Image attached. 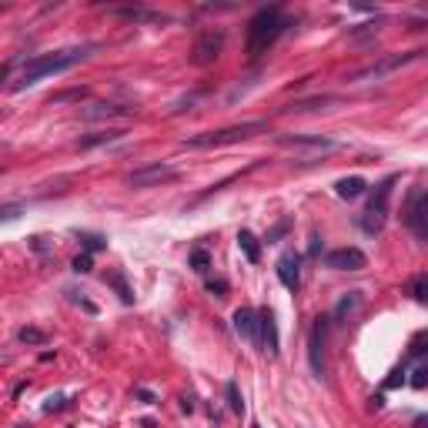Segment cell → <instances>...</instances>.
Segmentation results:
<instances>
[{
  "instance_id": "obj_25",
  "label": "cell",
  "mask_w": 428,
  "mask_h": 428,
  "mask_svg": "<svg viewBox=\"0 0 428 428\" xmlns=\"http://www.w3.org/2000/svg\"><path fill=\"white\" fill-rule=\"evenodd\" d=\"M17 338L24 341V345H44V341H47V335H44L40 328H20Z\"/></svg>"
},
{
  "instance_id": "obj_28",
  "label": "cell",
  "mask_w": 428,
  "mask_h": 428,
  "mask_svg": "<svg viewBox=\"0 0 428 428\" xmlns=\"http://www.w3.org/2000/svg\"><path fill=\"white\" fill-rule=\"evenodd\" d=\"M71 268H74L77 275H87V271H91V268H94V258H91V255H87V251H84V255H77V258L71 261Z\"/></svg>"
},
{
  "instance_id": "obj_30",
  "label": "cell",
  "mask_w": 428,
  "mask_h": 428,
  "mask_svg": "<svg viewBox=\"0 0 428 428\" xmlns=\"http://www.w3.org/2000/svg\"><path fill=\"white\" fill-rule=\"evenodd\" d=\"M425 382H428V368L418 365V368L411 372V388H425Z\"/></svg>"
},
{
  "instance_id": "obj_23",
  "label": "cell",
  "mask_w": 428,
  "mask_h": 428,
  "mask_svg": "<svg viewBox=\"0 0 428 428\" xmlns=\"http://www.w3.org/2000/svg\"><path fill=\"white\" fill-rule=\"evenodd\" d=\"M224 391H228V405H231V411H234V415H241V411H244V398H241V391H238V385H234V382H228V385H224Z\"/></svg>"
},
{
  "instance_id": "obj_35",
  "label": "cell",
  "mask_w": 428,
  "mask_h": 428,
  "mask_svg": "<svg viewBox=\"0 0 428 428\" xmlns=\"http://www.w3.org/2000/svg\"><path fill=\"white\" fill-rule=\"evenodd\" d=\"M422 345H425V335H415V341H411V354H422V352H425Z\"/></svg>"
},
{
  "instance_id": "obj_38",
  "label": "cell",
  "mask_w": 428,
  "mask_h": 428,
  "mask_svg": "<svg viewBox=\"0 0 428 428\" xmlns=\"http://www.w3.org/2000/svg\"><path fill=\"white\" fill-rule=\"evenodd\" d=\"M7 74H10V64H0V84L7 80Z\"/></svg>"
},
{
  "instance_id": "obj_36",
  "label": "cell",
  "mask_w": 428,
  "mask_h": 428,
  "mask_svg": "<svg viewBox=\"0 0 428 428\" xmlns=\"http://www.w3.org/2000/svg\"><path fill=\"white\" fill-rule=\"evenodd\" d=\"M137 398H141V402H144V405H154V402H157V398H154V395H151V391H144V388H137Z\"/></svg>"
},
{
  "instance_id": "obj_39",
  "label": "cell",
  "mask_w": 428,
  "mask_h": 428,
  "mask_svg": "<svg viewBox=\"0 0 428 428\" xmlns=\"http://www.w3.org/2000/svg\"><path fill=\"white\" fill-rule=\"evenodd\" d=\"M17 428H31V425H17Z\"/></svg>"
},
{
  "instance_id": "obj_16",
  "label": "cell",
  "mask_w": 428,
  "mask_h": 428,
  "mask_svg": "<svg viewBox=\"0 0 428 428\" xmlns=\"http://www.w3.org/2000/svg\"><path fill=\"white\" fill-rule=\"evenodd\" d=\"M238 248H241V251H244V258L251 261V264H255V261H261L258 238H255V234H251L248 228H241V231H238Z\"/></svg>"
},
{
  "instance_id": "obj_14",
  "label": "cell",
  "mask_w": 428,
  "mask_h": 428,
  "mask_svg": "<svg viewBox=\"0 0 428 428\" xmlns=\"http://www.w3.org/2000/svg\"><path fill=\"white\" fill-rule=\"evenodd\" d=\"M231 321H234V332H238L241 338L258 341V311H255V308H238Z\"/></svg>"
},
{
  "instance_id": "obj_7",
  "label": "cell",
  "mask_w": 428,
  "mask_h": 428,
  "mask_svg": "<svg viewBox=\"0 0 428 428\" xmlns=\"http://www.w3.org/2000/svg\"><path fill=\"white\" fill-rule=\"evenodd\" d=\"M221 47H224V31H205L191 47V64H198V67L214 64L221 57Z\"/></svg>"
},
{
  "instance_id": "obj_21",
  "label": "cell",
  "mask_w": 428,
  "mask_h": 428,
  "mask_svg": "<svg viewBox=\"0 0 428 428\" xmlns=\"http://www.w3.org/2000/svg\"><path fill=\"white\" fill-rule=\"evenodd\" d=\"M117 114H128V108H114V104H91V108H84V117H117Z\"/></svg>"
},
{
  "instance_id": "obj_6",
  "label": "cell",
  "mask_w": 428,
  "mask_h": 428,
  "mask_svg": "<svg viewBox=\"0 0 428 428\" xmlns=\"http://www.w3.org/2000/svg\"><path fill=\"white\" fill-rule=\"evenodd\" d=\"M328 325H332V318L321 315V318H315V325L308 332V361H311V372L318 378H325V338H328Z\"/></svg>"
},
{
  "instance_id": "obj_40",
  "label": "cell",
  "mask_w": 428,
  "mask_h": 428,
  "mask_svg": "<svg viewBox=\"0 0 428 428\" xmlns=\"http://www.w3.org/2000/svg\"><path fill=\"white\" fill-rule=\"evenodd\" d=\"M0 117H3V108H0Z\"/></svg>"
},
{
  "instance_id": "obj_4",
  "label": "cell",
  "mask_w": 428,
  "mask_h": 428,
  "mask_svg": "<svg viewBox=\"0 0 428 428\" xmlns=\"http://www.w3.org/2000/svg\"><path fill=\"white\" fill-rule=\"evenodd\" d=\"M391 185H395V178H385L382 185L375 187V194L368 198L365 214L358 218V224H361L368 234H378V231L385 228V218H388V201H391Z\"/></svg>"
},
{
  "instance_id": "obj_29",
  "label": "cell",
  "mask_w": 428,
  "mask_h": 428,
  "mask_svg": "<svg viewBox=\"0 0 428 428\" xmlns=\"http://www.w3.org/2000/svg\"><path fill=\"white\" fill-rule=\"evenodd\" d=\"M205 288L211 291V295H218V298H224V295H228V281H224V278H207Z\"/></svg>"
},
{
  "instance_id": "obj_1",
  "label": "cell",
  "mask_w": 428,
  "mask_h": 428,
  "mask_svg": "<svg viewBox=\"0 0 428 428\" xmlns=\"http://www.w3.org/2000/svg\"><path fill=\"white\" fill-rule=\"evenodd\" d=\"M91 44H80V47H64V51H54V54H40L34 60H27V67L20 71V77L14 80V91H24V87H34L40 84L44 77H54V74H64L77 67L80 60L91 57Z\"/></svg>"
},
{
  "instance_id": "obj_11",
  "label": "cell",
  "mask_w": 428,
  "mask_h": 428,
  "mask_svg": "<svg viewBox=\"0 0 428 428\" xmlns=\"http://www.w3.org/2000/svg\"><path fill=\"white\" fill-rule=\"evenodd\" d=\"M281 148H305V151H335L338 141L321 137V134H278Z\"/></svg>"
},
{
  "instance_id": "obj_10",
  "label": "cell",
  "mask_w": 428,
  "mask_h": 428,
  "mask_svg": "<svg viewBox=\"0 0 428 428\" xmlns=\"http://www.w3.org/2000/svg\"><path fill=\"white\" fill-rule=\"evenodd\" d=\"M425 54V51H409V54H391L385 57V60H378V64H372V67H361V71H354L352 80H368V77H385L388 71H395V67H402V64H411V60H418V57Z\"/></svg>"
},
{
  "instance_id": "obj_24",
  "label": "cell",
  "mask_w": 428,
  "mask_h": 428,
  "mask_svg": "<svg viewBox=\"0 0 428 428\" xmlns=\"http://www.w3.org/2000/svg\"><path fill=\"white\" fill-rule=\"evenodd\" d=\"M77 238L84 241V248H87V255H91V251H101V248H108V241H104L101 234H91V231H77Z\"/></svg>"
},
{
  "instance_id": "obj_2",
  "label": "cell",
  "mask_w": 428,
  "mask_h": 428,
  "mask_svg": "<svg viewBox=\"0 0 428 428\" xmlns=\"http://www.w3.org/2000/svg\"><path fill=\"white\" fill-rule=\"evenodd\" d=\"M288 27H291V17L284 14L281 3L261 7L258 14L251 17V24H248V57L255 60V57L268 54V47H275V40H278Z\"/></svg>"
},
{
  "instance_id": "obj_33",
  "label": "cell",
  "mask_w": 428,
  "mask_h": 428,
  "mask_svg": "<svg viewBox=\"0 0 428 428\" xmlns=\"http://www.w3.org/2000/svg\"><path fill=\"white\" fill-rule=\"evenodd\" d=\"M54 409H64V395H51V398L44 402V411H54Z\"/></svg>"
},
{
  "instance_id": "obj_8",
  "label": "cell",
  "mask_w": 428,
  "mask_h": 428,
  "mask_svg": "<svg viewBox=\"0 0 428 428\" xmlns=\"http://www.w3.org/2000/svg\"><path fill=\"white\" fill-rule=\"evenodd\" d=\"M178 178V168L171 164H144V168H134L124 178L130 187H154V185H164V181H174Z\"/></svg>"
},
{
  "instance_id": "obj_3",
  "label": "cell",
  "mask_w": 428,
  "mask_h": 428,
  "mask_svg": "<svg viewBox=\"0 0 428 428\" xmlns=\"http://www.w3.org/2000/svg\"><path fill=\"white\" fill-rule=\"evenodd\" d=\"M264 130H268V121H244V124H231V128L221 130L194 134V137L185 141V148H224V144H238V141H248V137L264 134Z\"/></svg>"
},
{
  "instance_id": "obj_13",
  "label": "cell",
  "mask_w": 428,
  "mask_h": 428,
  "mask_svg": "<svg viewBox=\"0 0 428 428\" xmlns=\"http://www.w3.org/2000/svg\"><path fill=\"white\" fill-rule=\"evenodd\" d=\"M258 341L264 345V352L271 354H278V325H275V315L264 308V311H258Z\"/></svg>"
},
{
  "instance_id": "obj_32",
  "label": "cell",
  "mask_w": 428,
  "mask_h": 428,
  "mask_svg": "<svg viewBox=\"0 0 428 428\" xmlns=\"http://www.w3.org/2000/svg\"><path fill=\"white\" fill-rule=\"evenodd\" d=\"M398 385H405V368H395L391 378L385 382V388H398Z\"/></svg>"
},
{
  "instance_id": "obj_34",
  "label": "cell",
  "mask_w": 428,
  "mask_h": 428,
  "mask_svg": "<svg viewBox=\"0 0 428 428\" xmlns=\"http://www.w3.org/2000/svg\"><path fill=\"white\" fill-rule=\"evenodd\" d=\"M308 255H311V258H318V255H321V238H318V234H311V244H308Z\"/></svg>"
},
{
  "instance_id": "obj_22",
  "label": "cell",
  "mask_w": 428,
  "mask_h": 428,
  "mask_svg": "<svg viewBox=\"0 0 428 428\" xmlns=\"http://www.w3.org/2000/svg\"><path fill=\"white\" fill-rule=\"evenodd\" d=\"M191 268H194L198 275H207V268H211V255H207L205 248H194V251H191Z\"/></svg>"
},
{
  "instance_id": "obj_31",
  "label": "cell",
  "mask_w": 428,
  "mask_h": 428,
  "mask_svg": "<svg viewBox=\"0 0 428 428\" xmlns=\"http://www.w3.org/2000/svg\"><path fill=\"white\" fill-rule=\"evenodd\" d=\"M288 224H291V221H288V218H284V221H278V224H275V228H271V231H268V244H275V241H278L281 234H284V231H288Z\"/></svg>"
},
{
  "instance_id": "obj_19",
  "label": "cell",
  "mask_w": 428,
  "mask_h": 428,
  "mask_svg": "<svg viewBox=\"0 0 428 428\" xmlns=\"http://www.w3.org/2000/svg\"><path fill=\"white\" fill-rule=\"evenodd\" d=\"M114 14L128 20H168L164 14H154V10H144V7H114Z\"/></svg>"
},
{
  "instance_id": "obj_9",
  "label": "cell",
  "mask_w": 428,
  "mask_h": 428,
  "mask_svg": "<svg viewBox=\"0 0 428 428\" xmlns=\"http://www.w3.org/2000/svg\"><path fill=\"white\" fill-rule=\"evenodd\" d=\"M365 264H368V258L358 248H335L325 255V268H332V271H361Z\"/></svg>"
},
{
  "instance_id": "obj_12",
  "label": "cell",
  "mask_w": 428,
  "mask_h": 428,
  "mask_svg": "<svg viewBox=\"0 0 428 428\" xmlns=\"http://www.w3.org/2000/svg\"><path fill=\"white\" fill-rule=\"evenodd\" d=\"M275 271H278V281L288 288V291H298L301 284V255L298 251H284L275 264Z\"/></svg>"
},
{
  "instance_id": "obj_5",
  "label": "cell",
  "mask_w": 428,
  "mask_h": 428,
  "mask_svg": "<svg viewBox=\"0 0 428 428\" xmlns=\"http://www.w3.org/2000/svg\"><path fill=\"white\" fill-rule=\"evenodd\" d=\"M405 224L415 231V238H428V191L425 187H415L405 205Z\"/></svg>"
},
{
  "instance_id": "obj_20",
  "label": "cell",
  "mask_w": 428,
  "mask_h": 428,
  "mask_svg": "<svg viewBox=\"0 0 428 428\" xmlns=\"http://www.w3.org/2000/svg\"><path fill=\"white\" fill-rule=\"evenodd\" d=\"M108 284H114V288H117V298L124 301V305H134V291H130L128 288V281H124V275H121V271H111V275H108Z\"/></svg>"
},
{
  "instance_id": "obj_27",
  "label": "cell",
  "mask_w": 428,
  "mask_h": 428,
  "mask_svg": "<svg viewBox=\"0 0 428 428\" xmlns=\"http://www.w3.org/2000/svg\"><path fill=\"white\" fill-rule=\"evenodd\" d=\"M411 295H415V301H428V278L425 275H418V278L411 281Z\"/></svg>"
},
{
  "instance_id": "obj_15",
  "label": "cell",
  "mask_w": 428,
  "mask_h": 428,
  "mask_svg": "<svg viewBox=\"0 0 428 428\" xmlns=\"http://www.w3.org/2000/svg\"><path fill=\"white\" fill-rule=\"evenodd\" d=\"M365 178H358V174H352V178H341V181H335V194L338 198H345V201H352V198H361L365 194Z\"/></svg>"
},
{
  "instance_id": "obj_37",
  "label": "cell",
  "mask_w": 428,
  "mask_h": 428,
  "mask_svg": "<svg viewBox=\"0 0 428 428\" xmlns=\"http://www.w3.org/2000/svg\"><path fill=\"white\" fill-rule=\"evenodd\" d=\"M181 409H185V411H194V398H191V395H185V398H181Z\"/></svg>"
},
{
  "instance_id": "obj_18",
  "label": "cell",
  "mask_w": 428,
  "mask_h": 428,
  "mask_svg": "<svg viewBox=\"0 0 428 428\" xmlns=\"http://www.w3.org/2000/svg\"><path fill=\"white\" fill-rule=\"evenodd\" d=\"M124 137V130H97V134H87V137H80L77 144L80 148H97V144H108V141H121Z\"/></svg>"
},
{
  "instance_id": "obj_26",
  "label": "cell",
  "mask_w": 428,
  "mask_h": 428,
  "mask_svg": "<svg viewBox=\"0 0 428 428\" xmlns=\"http://www.w3.org/2000/svg\"><path fill=\"white\" fill-rule=\"evenodd\" d=\"M20 214H24V205H20V201H14V205H3V207H0V224L17 221Z\"/></svg>"
},
{
  "instance_id": "obj_17",
  "label": "cell",
  "mask_w": 428,
  "mask_h": 428,
  "mask_svg": "<svg viewBox=\"0 0 428 428\" xmlns=\"http://www.w3.org/2000/svg\"><path fill=\"white\" fill-rule=\"evenodd\" d=\"M358 305H361V291H348V295H345V298L335 305V311H332V321H345V318L352 315Z\"/></svg>"
}]
</instances>
